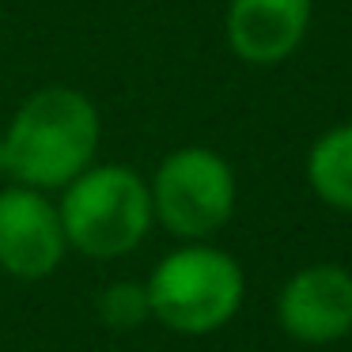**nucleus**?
Masks as SVG:
<instances>
[{
	"instance_id": "obj_1",
	"label": "nucleus",
	"mask_w": 352,
	"mask_h": 352,
	"mask_svg": "<svg viewBox=\"0 0 352 352\" xmlns=\"http://www.w3.org/2000/svg\"><path fill=\"white\" fill-rule=\"evenodd\" d=\"M0 137L8 155V182L61 193L99 160L102 118L84 91L46 84L19 102Z\"/></svg>"
},
{
	"instance_id": "obj_2",
	"label": "nucleus",
	"mask_w": 352,
	"mask_h": 352,
	"mask_svg": "<svg viewBox=\"0 0 352 352\" xmlns=\"http://www.w3.org/2000/svg\"><path fill=\"white\" fill-rule=\"evenodd\" d=\"M152 322L178 337H208L235 322L246 299V273L235 254L212 243H178L144 280Z\"/></svg>"
},
{
	"instance_id": "obj_3",
	"label": "nucleus",
	"mask_w": 352,
	"mask_h": 352,
	"mask_svg": "<svg viewBox=\"0 0 352 352\" xmlns=\"http://www.w3.org/2000/svg\"><path fill=\"white\" fill-rule=\"evenodd\" d=\"M57 212L69 250L91 261H114L140 250L155 223L148 178L125 163L99 160L61 190Z\"/></svg>"
},
{
	"instance_id": "obj_4",
	"label": "nucleus",
	"mask_w": 352,
	"mask_h": 352,
	"mask_svg": "<svg viewBox=\"0 0 352 352\" xmlns=\"http://www.w3.org/2000/svg\"><path fill=\"white\" fill-rule=\"evenodd\" d=\"M152 212L178 243H208L239 208V178L220 152L205 144L175 148L148 178Z\"/></svg>"
},
{
	"instance_id": "obj_5",
	"label": "nucleus",
	"mask_w": 352,
	"mask_h": 352,
	"mask_svg": "<svg viewBox=\"0 0 352 352\" xmlns=\"http://www.w3.org/2000/svg\"><path fill=\"white\" fill-rule=\"evenodd\" d=\"M69 239L54 193L8 182L0 186V273L12 280H46L61 269Z\"/></svg>"
},
{
	"instance_id": "obj_6",
	"label": "nucleus",
	"mask_w": 352,
	"mask_h": 352,
	"mask_svg": "<svg viewBox=\"0 0 352 352\" xmlns=\"http://www.w3.org/2000/svg\"><path fill=\"white\" fill-rule=\"evenodd\" d=\"M276 326L296 344H337L352 333V269L314 261L284 280L276 296Z\"/></svg>"
},
{
	"instance_id": "obj_7",
	"label": "nucleus",
	"mask_w": 352,
	"mask_h": 352,
	"mask_svg": "<svg viewBox=\"0 0 352 352\" xmlns=\"http://www.w3.org/2000/svg\"><path fill=\"white\" fill-rule=\"evenodd\" d=\"M314 0H228L223 34L243 65L273 69L284 65L311 31Z\"/></svg>"
},
{
	"instance_id": "obj_8",
	"label": "nucleus",
	"mask_w": 352,
	"mask_h": 352,
	"mask_svg": "<svg viewBox=\"0 0 352 352\" xmlns=\"http://www.w3.org/2000/svg\"><path fill=\"white\" fill-rule=\"evenodd\" d=\"M307 186L322 205L352 212V122L329 125L307 152Z\"/></svg>"
},
{
	"instance_id": "obj_9",
	"label": "nucleus",
	"mask_w": 352,
	"mask_h": 352,
	"mask_svg": "<svg viewBox=\"0 0 352 352\" xmlns=\"http://www.w3.org/2000/svg\"><path fill=\"white\" fill-rule=\"evenodd\" d=\"M95 311H99L102 326L118 329V333L137 329V326H144V322L152 318L148 288L137 284V280H110L107 288L99 292V299H95Z\"/></svg>"
},
{
	"instance_id": "obj_10",
	"label": "nucleus",
	"mask_w": 352,
	"mask_h": 352,
	"mask_svg": "<svg viewBox=\"0 0 352 352\" xmlns=\"http://www.w3.org/2000/svg\"><path fill=\"white\" fill-rule=\"evenodd\" d=\"M0 178H8V155H4V137H0Z\"/></svg>"
}]
</instances>
